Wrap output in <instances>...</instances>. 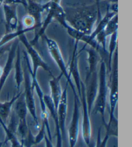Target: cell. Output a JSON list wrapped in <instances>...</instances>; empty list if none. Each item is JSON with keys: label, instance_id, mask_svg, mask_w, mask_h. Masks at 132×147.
Wrapping results in <instances>:
<instances>
[{"label": "cell", "instance_id": "obj_1", "mask_svg": "<svg viewBox=\"0 0 132 147\" xmlns=\"http://www.w3.org/2000/svg\"><path fill=\"white\" fill-rule=\"evenodd\" d=\"M66 20L71 27L81 32L90 35L94 25L101 16L98 0L96 4L70 8L65 10Z\"/></svg>", "mask_w": 132, "mask_h": 147}, {"label": "cell", "instance_id": "obj_14", "mask_svg": "<svg viewBox=\"0 0 132 147\" xmlns=\"http://www.w3.org/2000/svg\"><path fill=\"white\" fill-rule=\"evenodd\" d=\"M19 43L20 41L18 38L15 39L14 41L13 42V43L11 45V47H10L7 61L5 63L4 67L3 68L2 76L0 78V93H1L2 89L7 80V78H9L10 74L13 69V65H14V61L15 60L16 50L18 46H19Z\"/></svg>", "mask_w": 132, "mask_h": 147}, {"label": "cell", "instance_id": "obj_10", "mask_svg": "<svg viewBox=\"0 0 132 147\" xmlns=\"http://www.w3.org/2000/svg\"><path fill=\"white\" fill-rule=\"evenodd\" d=\"M85 83L86 85H84V86H85L86 100L88 111L90 114L96 98L97 88H98V74L97 72L87 74Z\"/></svg>", "mask_w": 132, "mask_h": 147}, {"label": "cell", "instance_id": "obj_36", "mask_svg": "<svg viewBox=\"0 0 132 147\" xmlns=\"http://www.w3.org/2000/svg\"><path fill=\"white\" fill-rule=\"evenodd\" d=\"M108 2H110V3H117L118 0H106Z\"/></svg>", "mask_w": 132, "mask_h": 147}, {"label": "cell", "instance_id": "obj_21", "mask_svg": "<svg viewBox=\"0 0 132 147\" xmlns=\"http://www.w3.org/2000/svg\"><path fill=\"white\" fill-rule=\"evenodd\" d=\"M22 92L18 93L15 95L9 101H6L4 102L0 101V118L5 123L7 121L8 118L9 117L11 114V110L13 105L15 103L17 99L19 98Z\"/></svg>", "mask_w": 132, "mask_h": 147}, {"label": "cell", "instance_id": "obj_17", "mask_svg": "<svg viewBox=\"0 0 132 147\" xmlns=\"http://www.w3.org/2000/svg\"><path fill=\"white\" fill-rule=\"evenodd\" d=\"M64 28L67 30L68 35L74 39L75 41L83 42L86 45L90 46L91 48L98 51L99 45L96 42V39H93L91 38L90 35H87L86 34L75 29V28L71 27L68 23L65 26Z\"/></svg>", "mask_w": 132, "mask_h": 147}, {"label": "cell", "instance_id": "obj_32", "mask_svg": "<svg viewBox=\"0 0 132 147\" xmlns=\"http://www.w3.org/2000/svg\"><path fill=\"white\" fill-rule=\"evenodd\" d=\"M10 47H11V45H8V44H7L5 45L0 47V59L1 58L2 56H3L6 52H9L10 49Z\"/></svg>", "mask_w": 132, "mask_h": 147}, {"label": "cell", "instance_id": "obj_20", "mask_svg": "<svg viewBox=\"0 0 132 147\" xmlns=\"http://www.w3.org/2000/svg\"><path fill=\"white\" fill-rule=\"evenodd\" d=\"M14 69L15 86H16L18 90H20L21 85H22V84L23 83V81H24V74H23V70L22 68L20 46H18L16 50V54H15V57Z\"/></svg>", "mask_w": 132, "mask_h": 147}, {"label": "cell", "instance_id": "obj_15", "mask_svg": "<svg viewBox=\"0 0 132 147\" xmlns=\"http://www.w3.org/2000/svg\"><path fill=\"white\" fill-rule=\"evenodd\" d=\"M68 83H67L65 90L63 91L61 98L58 105L57 109L58 119L60 126L61 132L63 140H64L66 137V118H67V109H68Z\"/></svg>", "mask_w": 132, "mask_h": 147}, {"label": "cell", "instance_id": "obj_33", "mask_svg": "<svg viewBox=\"0 0 132 147\" xmlns=\"http://www.w3.org/2000/svg\"><path fill=\"white\" fill-rule=\"evenodd\" d=\"M3 4L9 5H23L22 1L21 0H4Z\"/></svg>", "mask_w": 132, "mask_h": 147}, {"label": "cell", "instance_id": "obj_31", "mask_svg": "<svg viewBox=\"0 0 132 147\" xmlns=\"http://www.w3.org/2000/svg\"><path fill=\"white\" fill-rule=\"evenodd\" d=\"M45 127L43 123H42L41 127L39 128V132L35 136V144L36 145L40 143L42 141L44 140V136H45Z\"/></svg>", "mask_w": 132, "mask_h": 147}, {"label": "cell", "instance_id": "obj_29", "mask_svg": "<svg viewBox=\"0 0 132 147\" xmlns=\"http://www.w3.org/2000/svg\"><path fill=\"white\" fill-rule=\"evenodd\" d=\"M10 123L9 125H7V127L11 131L15 134H16L18 132V118L17 117L16 114H15V112L13 111L11 112V114H10Z\"/></svg>", "mask_w": 132, "mask_h": 147}, {"label": "cell", "instance_id": "obj_37", "mask_svg": "<svg viewBox=\"0 0 132 147\" xmlns=\"http://www.w3.org/2000/svg\"><path fill=\"white\" fill-rule=\"evenodd\" d=\"M2 74H3V67L0 66V78H1V77Z\"/></svg>", "mask_w": 132, "mask_h": 147}, {"label": "cell", "instance_id": "obj_24", "mask_svg": "<svg viewBox=\"0 0 132 147\" xmlns=\"http://www.w3.org/2000/svg\"><path fill=\"white\" fill-rule=\"evenodd\" d=\"M0 125H1L3 129L4 130L5 136H6V140H5V143L9 141L10 144V147H24L21 143L20 140L18 138L16 134H15L12 132L9 128L5 124V123L0 118Z\"/></svg>", "mask_w": 132, "mask_h": 147}, {"label": "cell", "instance_id": "obj_27", "mask_svg": "<svg viewBox=\"0 0 132 147\" xmlns=\"http://www.w3.org/2000/svg\"><path fill=\"white\" fill-rule=\"evenodd\" d=\"M118 28V15L115 14L106 26L104 30H103L106 38H108L109 36L113 34L115 32H117Z\"/></svg>", "mask_w": 132, "mask_h": 147}, {"label": "cell", "instance_id": "obj_16", "mask_svg": "<svg viewBox=\"0 0 132 147\" xmlns=\"http://www.w3.org/2000/svg\"><path fill=\"white\" fill-rule=\"evenodd\" d=\"M44 101L45 103L46 109L49 110L50 114H51L52 118L54 120L55 124V135H56V140L57 144L56 147H63V138L61 132L60 126L59 123V119H58V115L57 110L55 109V106L51 99V96L44 95Z\"/></svg>", "mask_w": 132, "mask_h": 147}, {"label": "cell", "instance_id": "obj_6", "mask_svg": "<svg viewBox=\"0 0 132 147\" xmlns=\"http://www.w3.org/2000/svg\"><path fill=\"white\" fill-rule=\"evenodd\" d=\"M14 112L18 118V132L21 137V141H22L26 137L30 130L27 123V114L28 111L23 92L15 102Z\"/></svg>", "mask_w": 132, "mask_h": 147}, {"label": "cell", "instance_id": "obj_11", "mask_svg": "<svg viewBox=\"0 0 132 147\" xmlns=\"http://www.w3.org/2000/svg\"><path fill=\"white\" fill-rule=\"evenodd\" d=\"M31 78V81H32V87L34 90H35L37 95L38 96V98L39 99V103H40V107H41V119H42V123H43L44 125V127H45L46 132H47V136L50 139V140H52V134H51V128H50V125H49V121H48V112L46 110V107L45 103L44 101V94L42 90L40 85L37 80V76H34L30 75Z\"/></svg>", "mask_w": 132, "mask_h": 147}, {"label": "cell", "instance_id": "obj_4", "mask_svg": "<svg viewBox=\"0 0 132 147\" xmlns=\"http://www.w3.org/2000/svg\"><path fill=\"white\" fill-rule=\"evenodd\" d=\"M112 67H111L110 71V95H109V104H110V115L108 121H113L117 119L115 116V111L118 101V51L117 49L113 54L112 57Z\"/></svg>", "mask_w": 132, "mask_h": 147}, {"label": "cell", "instance_id": "obj_23", "mask_svg": "<svg viewBox=\"0 0 132 147\" xmlns=\"http://www.w3.org/2000/svg\"><path fill=\"white\" fill-rule=\"evenodd\" d=\"M84 50V51L86 52L88 54V71L87 74H92L96 71L97 66L98 65L100 61L99 54L97 53V51L96 50L90 48V49H85L83 48L81 50L83 51Z\"/></svg>", "mask_w": 132, "mask_h": 147}, {"label": "cell", "instance_id": "obj_34", "mask_svg": "<svg viewBox=\"0 0 132 147\" xmlns=\"http://www.w3.org/2000/svg\"><path fill=\"white\" fill-rule=\"evenodd\" d=\"M44 143H45V147H54V145L52 142V140H50V139L48 138L47 135L45 134L44 138Z\"/></svg>", "mask_w": 132, "mask_h": 147}, {"label": "cell", "instance_id": "obj_25", "mask_svg": "<svg viewBox=\"0 0 132 147\" xmlns=\"http://www.w3.org/2000/svg\"><path fill=\"white\" fill-rule=\"evenodd\" d=\"M30 31L32 30L30 29H27V28H23L22 26L21 25V27H19V28L15 32L5 34V35L2 37L1 39H0V47L9 43L12 40H15V39H18L21 35L25 34L26 33L30 32Z\"/></svg>", "mask_w": 132, "mask_h": 147}, {"label": "cell", "instance_id": "obj_38", "mask_svg": "<svg viewBox=\"0 0 132 147\" xmlns=\"http://www.w3.org/2000/svg\"><path fill=\"white\" fill-rule=\"evenodd\" d=\"M3 143L0 142V147H2V146H3Z\"/></svg>", "mask_w": 132, "mask_h": 147}, {"label": "cell", "instance_id": "obj_7", "mask_svg": "<svg viewBox=\"0 0 132 147\" xmlns=\"http://www.w3.org/2000/svg\"><path fill=\"white\" fill-rule=\"evenodd\" d=\"M80 102L82 105V137L84 142L86 146L89 145L92 138V127L91 120L90 117V112L87 107L86 96H85V86L84 83H81V94L80 98Z\"/></svg>", "mask_w": 132, "mask_h": 147}, {"label": "cell", "instance_id": "obj_35", "mask_svg": "<svg viewBox=\"0 0 132 147\" xmlns=\"http://www.w3.org/2000/svg\"><path fill=\"white\" fill-rule=\"evenodd\" d=\"M95 145H96V142H94V141H92L91 140L90 143L89 145L88 146V147H95Z\"/></svg>", "mask_w": 132, "mask_h": 147}, {"label": "cell", "instance_id": "obj_13", "mask_svg": "<svg viewBox=\"0 0 132 147\" xmlns=\"http://www.w3.org/2000/svg\"><path fill=\"white\" fill-rule=\"evenodd\" d=\"M3 8L5 21V34L15 32L20 27L17 15V5L3 4Z\"/></svg>", "mask_w": 132, "mask_h": 147}, {"label": "cell", "instance_id": "obj_5", "mask_svg": "<svg viewBox=\"0 0 132 147\" xmlns=\"http://www.w3.org/2000/svg\"><path fill=\"white\" fill-rule=\"evenodd\" d=\"M43 37L44 39V41L46 42L47 49H48V52L51 54L52 58L54 60L55 64L59 68V69L61 71V74H62L63 76L66 78L67 80V83L68 85H69L71 89L72 90L73 95H77L75 91V86L74 84L73 83L72 78L68 74L67 66L65 64V62L63 59V57L62 56L61 52L59 49V47L58 44L53 39L49 38L47 37L45 34H44Z\"/></svg>", "mask_w": 132, "mask_h": 147}, {"label": "cell", "instance_id": "obj_3", "mask_svg": "<svg viewBox=\"0 0 132 147\" xmlns=\"http://www.w3.org/2000/svg\"><path fill=\"white\" fill-rule=\"evenodd\" d=\"M107 83H106V67L104 61L100 63V68L98 74V88L95 99L93 108L95 114H99L103 124L106 125L105 109L107 99Z\"/></svg>", "mask_w": 132, "mask_h": 147}, {"label": "cell", "instance_id": "obj_2", "mask_svg": "<svg viewBox=\"0 0 132 147\" xmlns=\"http://www.w3.org/2000/svg\"><path fill=\"white\" fill-rule=\"evenodd\" d=\"M18 39L25 47L26 51V52H24L23 54H24V59L26 64V68H27L30 74L34 76H37L38 70L39 68H41L44 71L48 72L51 77H53L54 76L52 74L51 68L42 59L39 54L28 41L25 34L21 35L18 38Z\"/></svg>", "mask_w": 132, "mask_h": 147}, {"label": "cell", "instance_id": "obj_18", "mask_svg": "<svg viewBox=\"0 0 132 147\" xmlns=\"http://www.w3.org/2000/svg\"><path fill=\"white\" fill-rule=\"evenodd\" d=\"M27 5L26 9L28 11V14L31 16L35 22V33L38 32L42 24V14L44 12L43 5L33 0H26Z\"/></svg>", "mask_w": 132, "mask_h": 147}, {"label": "cell", "instance_id": "obj_19", "mask_svg": "<svg viewBox=\"0 0 132 147\" xmlns=\"http://www.w3.org/2000/svg\"><path fill=\"white\" fill-rule=\"evenodd\" d=\"M63 77L62 74H60L59 76L52 77V80L49 81L50 88H51V97L54 103L55 109H57L58 105L60 101L61 98L62 96V89L61 86V80Z\"/></svg>", "mask_w": 132, "mask_h": 147}, {"label": "cell", "instance_id": "obj_8", "mask_svg": "<svg viewBox=\"0 0 132 147\" xmlns=\"http://www.w3.org/2000/svg\"><path fill=\"white\" fill-rule=\"evenodd\" d=\"M23 74H24V82L25 84V90L23 92V96H24L25 101L27 107L28 111L30 113V115L32 117L34 121L35 122L37 127L39 126L38 119L36 114V109L35 101H34V88L32 85V81L30 75L29 74L27 68H25L23 70Z\"/></svg>", "mask_w": 132, "mask_h": 147}, {"label": "cell", "instance_id": "obj_39", "mask_svg": "<svg viewBox=\"0 0 132 147\" xmlns=\"http://www.w3.org/2000/svg\"><path fill=\"white\" fill-rule=\"evenodd\" d=\"M0 1H1V3H3V1H4V0H0Z\"/></svg>", "mask_w": 132, "mask_h": 147}, {"label": "cell", "instance_id": "obj_12", "mask_svg": "<svg viewBox=\"0 0 132 147\" xmlns=\"http://www.w3.org/2000/svg\"><path fill=\"white\" fill-rule=\"evenodd\" d=\"M79 42L75 41L74 47L72 54V57L67 66L68 74L71 78H73L75 82V86L77 88V95L80 98L81 94V83H83L81 80L80 74L79 71L78 67V54L77 53V45Z\"/></svg>", "mask_w": 132, "mask_h": 147}, {"label": "cell", "instance_id": "obj_26", "mask_svg": "<svg viewBox=\"0 0 132 147\" xmlns=\"http://www.w3.org/2000/svg\"><path fill=\"white\" fill-rule=\"evenodd\" d=\"M110 41L108 47V52H109V57H108V68L109 70L111 69L112 67V61L113 54L115 51V50L117 49V32H115L113 34L110 36Z\"/></svg>", "mask_w": 132, "mask_h": 147}, {"label": "cell", "instance_id": "obj_30", "mask_svg": "<svg viewBox=\"0 0 132 147\" xmlns=\"http://www.w3.org/2000/svg\"><path fill=\"white\" fill-rule=\"evenodd\" d=\"M101 128L100 127L98 130V132H97V140H96L95 147H106L107 146V143H108V140H109L110 138V136L108 134V132H106L104 138L102 139V140H101Z\"/></svg>", "mask_w": 132, "mask_h": 147}, {"label": "cell", "instance_id": "obj_9", "mask_svg": "<svg viewBox=\"0 0 132 147\" xmlns=\"http://www.w3.org/2000/svg\"><path fill=\"white\" fill-rule=\"evenodd\" d=\"M80 99L78 96H74L72 117L68 130L69 147H75L77 144L79 133V116H80Z\"/></svg>", "mask_w": 132, "mask_h": 147}, {"label": "cell", "instance_id": "obj_28", "mask_svg": "<svg viewBox=\"0 0 132 147\" xmlns=\"http://www.w3.org/2000/svg\"><path fill=\"white\" fill-rule=\"evenodd\" d=\"M22 27L23 28H27V29H30L32 30H35V22L33 18L29 14L26 15L22 19Z\"/></svg>", "mask_w": 132, "mask_h": 147}, {"label": "cell", "instance_id": "obj_22", "mask_svg": "<svg viewBox=\"0 0 132 147\" xmlns=\"http://www.w3.org/2000/svg\"><path fill=\"white\" fill-rule=\"evenodd\" d=\"M115 14H115V13L110 11L108 6L106 13V14L104 15V17H102V18H100L99 20V22H98V23H97L96 28L92 31V32L90 34L91 38L93 39H95L96 36L99 33L102 32V31L104 30L106 26L108 24V23L109 22V21L112 19V18L114 16Z\"/></svg>", "mask_w": 132, "mask_h": 147}]
</instances>
